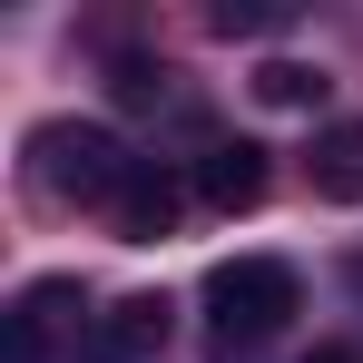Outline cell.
Listing matches in <instances>:
<instances>
[{
	"label": "cell",
	"mask_w": 363,
	"mask_h": 363,
	"mask_svg": "<svg viewBox=\"0 0 363 363\" xmlns=\"http://www.w3.org/2000/svg\"><path fill=\"white\" fill-rule=\"evenodd\" d=\"M167 324H177L167 295H118L108 314H89V363H157Z\"/></svg>",
	"instance_id": "cell-3"
},
{
	"label": "cell",
	"mask_w": 363,
	"mask_h": 363,
	"mask_svg": "<svg viewBox=\"0 0 363 363\" xmlns=\"http://www.w3.org/2000/svg\"><path fill=\"white\" fill-rule=\"evenodd\" d=\"M255 99H265V108H324V69L265 60V69H255Z\"/></svg>",
	"instance_id": "cell-8"
},
{
	"label": "cell",
	"mask_w": 363,
	"mask_h": 363,
	"mask_svg": "<svg viewBox=\"0 0 363 363\" xmlns=\"http://www.w3.org/2000/svg\"><path fill=\"white\" fill-rule=\"evenodd\" d=\"M304 304L295 265L285 255H236V265H216L206 275V334H216V363L255 354L265 334H285V314Z\"/></svg>",
	"instance_id": "cell-1"
},
{
	"label": "cell",
	"mask_w": 363,
	"mask_h": 363,
	"mask_svg": "<svg viewBox=\"0 0 363 363\" xmlns=\"http://www.w3.org/2000/svg\"><path fill=\"white\" fill-rule=\"evenodd\" d=\"M304 167H314V196L324 206H363V118H334Z\"/></svg>",
	"instance_id": "cell-7"
},
{
	"label": "cell",
	"mask_w": 363,
	"mask_h": 363,
	"mask_svg": "<svg viewBox=\"0 0 363 363\" xmlns=\"http://www.w3.org/2000/svg\"><path fill=\"white\" fill-rule=\"evenodd\" d=\"M304 363H354V354H344V344H314V354H304Z\"/></svg>",
	"instance_id": "cell-11"
},
{
	"label": "cell",
	"mask_w": 363,
	"mask_h": 363,
	"mask_svg": "<svg viewBox=\"0 0 363 363\" xmlns=\"http://www.w3.org/2000/svg\"><path fill=\"white\" fill-rule=\"evenodd\" d=\"M108 89H118L128 108H147V99H167V69L147 60V50H118V60H108Z\"/></svg>",
	"instance_id": "cell-9"
},
{
	"label": "cell",
	"mask_w": 363,
	"mask_h": 363,
	"mask_svg": "<svg viewBox=\"0 0 363 363\" xmlns=\"http://www.w3.org/2000/svg\"><path fill=\"white\" fill-rule=\"evenodd\" d=\"M285 20V0H216V30L236 40V30H275Z\"/></svg>",
	"instance_id": "cell-10"
},
{
	"label": "cell",
	"mask_w": 363,
	"mask_h": 363,
	"mask_svg": "<svg viewBox=\"0 0 363 363\" xmlns=\"http://www.w3.org/2000/svg\"><path fill=\"white\" fill-rule=\"evenodd\" d=\"M177 216H186V186L157 167V157H138L128 167V186L108 196V226H118L128 245H157V236H177Z\"/></svg>",
	"instance_id": "cell-4"
},
{
	"label": "cell",
	"mask_w": 363,
	"mask_h": 363,
	"mask_svg": "<svg viewBox=\"0 0 363 363\" xmlns=\"http://www.w3.org/2000/svg\"><path fill=\"white\" fill-rule=\"evenodd\" d=\"M69 304H79V285H69V275H40L30 295L10 304V334H0V354H10V363H50V344L69 334Z\"/></svg>",
	"instance_id": "cell-6"
},
{
	"label": "cell",
	"mask_w": 363,
	"mask_h": 363,
	"mask_svg": "<svg viewBox=\"0 0 363 363\" xmlns=\"http://www.w3.org/2000/svg\"><path fill=\"white\" fill-rule=\"evenodd\" d=\"M265 147L255 138H216L206 157H196V206H216V216H245V206H265Z\"/></svg>",
	"instance_id": "cell-5"
},
{
	"label": "cell",
	"mask_w": 363,
	"mask_h": 363,
	"mask_svg": "<svg viewBox=\"0 0 363 363\" xmlns=\"http://www.w3.org/2000/svg\"><path fill=\"white\" fill-rule=\"evenodd\" d=\"M128 157L108 128H89V118H40L30 128V186L50 196V206H108L128 186Z\"/></svg>",
	"instance_id": "cell-2"
}]
</instances>
